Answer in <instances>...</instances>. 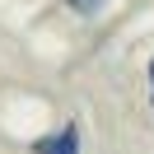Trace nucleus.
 Listing matches in <instances>:
<instances>
[{
    "mask_svg": "<svg viewBox=\"0 0 154 154\" xmlns=\"http://www.w3.org/2000/svg\"><path fill=\"white\" fill-rule=\"evenodd\" d=\"M33 154H79V126L66 122L56 135H47V140H38V149Z\"/></svg>",
    "mask_w": 154,
    "mask_h": 154,
    "instance_id": "obj_1",
    "label": "nucleus"
},
{
    "mask_svg": "<svg viewBox=\"0 0 154 154\" xmlns=\"http://www.w3.org/2000/svg\"><path fill=\"white\" fill-rule=\"evenodd\" d=\"M149 89H154V61H149Z\"/></svg>",
    "mask_w": 154,
    "mask_h": 154,
    "instance_id": "obj_3",
    "label": "nucleus"
},
{
    "mask_svg": "<svg viewBox=\"0 0 154 154\" xmlns=\"http://www.w3.org/2000/svg\"><path fill=\"white\" fill-rule=\"evenodd\" d=\"M66 5H70V10H79V14H94L103 0H66Z\"/></svg>",
    "mask_w": 154,
    "mask_h": 154,
    "instance_id": "obj_2",
    "label": "nucleus"
}]
</instances>
